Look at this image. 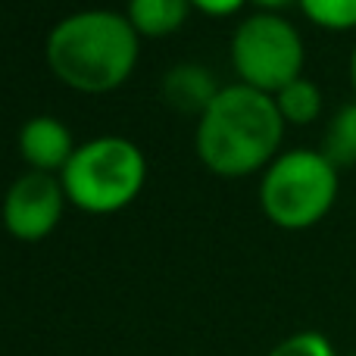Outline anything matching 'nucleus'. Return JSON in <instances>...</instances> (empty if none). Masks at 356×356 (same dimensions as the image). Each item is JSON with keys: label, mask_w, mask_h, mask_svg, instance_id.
Instances as JSON below:
<instances>
[{"label": "nucleus", "mask_w": 356, "mask_h": 356, "mask_svg": "<svg viewBox=\"0 0 356 356\" xmlns=\"http://www.w3.org/2000/svg\"><path fill=\"white\" fill-rule=\"evenodd\" d=\"M284 135L272 94L250 85H225L197 119V156L216 175L241 178L269 166Z\"/></svg>", "instance_id": "nucleus-1"}, {"label": "nucleus", "mask_w": 356, "mask_h": 356, "mask_svg": "<svg viewBox=\"0 0 356 356\" xmlns=\"http://www.w3.org/2000/svg\"><path fill=\"white\" fill-rule=\"evenodd\" d=\"M138 31L116 10H81L60 19L47 38V63L63 85L106 94L131 75L141 54Z\"/></svg>", "instance_id": "nucleus-2"}, {"label": "nucleus", "mask_w": 356, "mask_h": 356, "mask_svg": "<svg viewBox=\"0 0 356 356\" xmlns=\"http://www.w3.org/2000/svg\"><path fill=\"white\" fill-rule=\"evenodd\" d=\"M66 200L85 213H116L141 194L147 160L129 138L100 135L79 144L60 172Z\"/></svg>", "instance_id": "nucleus-3"}, {"label": "nucleus", "mask_w": 356, "mask_h": 356, "mask_svg": "<svg viewBox=\"0 0 356 356\" xmlns=\"http://www.w3.org/2000/svg\"><path fill=\"white\" fill-rule=\"evenodd\" d=\"M338 197V166L322 150L275 156L259 181V207L272 225L303 232L328 216Z\"/></svg>", "instance_id": "nucleus-4"}, {"label": "nucleus", "mask_w": 356, "mask_h": 356, "mask_svg": "<svg viewBox=\"0 0 356 356\" xmlns=\"http://www.w3.org/2000/svg\"><path fill=\"white\" fill-rule=\"evenodd\" d=\"M232 66L241 85H250L263 94H278L284 85L300 79V31L275 13L247 16L232 38Z\"/></svg>", "instance_id": "nucleus-5"}, {"label": "nucleus", "mask_w": 356, "mask_h": 356, "mask_svg": "<svg viewBox=\"0 0 356 356\" xmlns=\"http://www.w3.org/2000/svg\"><path fill=\"white\" fill-rule=\"evenodd\" d=\"M66 191L63 181L50 172H25L6 188L3 225L19 241H41L60 225Z\"/></svg>", "instance_id": "nucleus-6"}, {"label": "nucleus", "mask_w": 356, "mask_h": 356, "mask_svg": "<svg viewBox=\"0 0 356 356\" xmlns=\"http://www.w3.org/2000/svg\"><path fill=\"white\" fill-rule=\"evenodd\" d=\"M75 147L72 131L54 116H31L19 129V154L35 172H63Z\"/></svg>", "instance_id": "nucleus-7"}, {"label": "nucleus", "mask_w": 356, "mask_h": 356, "mask_svg": "<svg viewBox=\"0 0 356 356\" xmlns=\"http://www.w3.org/2000/svg\"><path fill=\"white\" fill-rule=\"evenodd\" d=\"M163 94H166V100L175 110L203 113L213 104L216 94H219V88H216L213 75L203 66H197V63H181V66H175L172 72L163 79Z\"/></svg>", "instance_id": "nucleus-8"}, {"label": "nucleus", "mask_w": 356, "mask_h": 356, "mask_svg": "<svg viewBox=\"0 0 356 356\" xmlns=\"http://www.w3.org/2000/svg\"><path fill=\"white\" fill-rule=\"evenodd\" d=\"M191 13V0H129V22L138 35L163 38L169 31L181 29Z\"/></svg>", "instance_id": "nucleus-9"}, {"label": "nucleus", "mask_w": 356, "mask_h": 356, "mask_svg": "<svg viewBox=\"0 0 356 356\" xmlns=\"http://www.w3.org/2000/svg\"><path fill=\"white\" fill-rule=\"evenodd\" d=\"M275 97V106L278 113H282L284 122L291 125H309L313 119H319L322 113V91L313 85L309 79H294L291 85H284L278 94H272Z\"/></svg>", "instance_id": "nucleus-10"}, {"label": "nucleus", "mask_w": 356, "mask_h": 356, "mask_svg": "<svg viewBox=\"0 0 356 356\" xmlns=\"http://www.w3.org/2000/svg\"><path fill=\"white\" fill-rule=\"evenodd\" d=\"M322 154L338 169L356 163V104L344 106V110L332 119V125H328V131H325V150H322Z\"/></svg>", "instance_id": "nucleus-11"}, {"label": "nucleus", "mask_w": 356, "mask_h": 356, "mask_svg": "<svg viewBox=\"0 0 356 356\" xmlns=\"http://www.w3.org/2000/svg\"><path fill=\"white\" fill-rule=\"evenodd\" d=\"M309 22L332 31L356 29V0H297Z\"/></svg>", "instance_id": "nucleus-12"}, {"label": "nucleus", "mask_w": 356, "mask_h": 356, "mask_svg": "<svg viewBox=\"0 0 356 356\" xmlns=\"http://www.w3.org/2000/svg\"><path fill=\"white\" fill-rule=\"evenodd\" d=\"M269 356H338L332 347V341L319 332H297L291 338H284L282 344L272 347Z\"/></svg>", "instance_id": "nucleus-13"}, {"label": "nucleus", "mask_w": 356, "mask_h": 356, "mask_svg": "<svg viewBox=\"0 0 356 356\" xmlns=\"http://www.w3.org/2000/svg\"><path fill=\"white\" fill-rule=\"evenodd\" d=\"M191 6H197L207 16H228V13H238L244 6V0H191Z\"/></svg>", "instance_id": "nucleus-14"}, {"label": "nucleus", "mask_w": 356, "mask_h": 356, "mask_svg": "<svg viewBox=\"0 0 356 356\" xmlns=\"http://www.w3.org/2000/svg\"><path fill=\"white\" fill-rule=\"evenodd\" d=\"M259 6H269V10H275V6H288L291 0H257Z\"/></svg>", "instance_id": "nucleus-15"}, {"label": "nucleus", "mask_w": 356, "mask_h": 356, "mask_svg": "<svg viewBox=\"0 0 356 356\" xmlns=\"http://www.w3.org/2000/svg\"><path fill=\"white\" fill-rule=\"evenodd\" d=\"M350 79H353V91H356V50H353V60H350Z\"/></svg>", "instance_id": "nucleus-16"}, {"label": "nucleus", "mask_w": 356, "mask_h": 356, "mask_svg": "<svg viewBox=\"0 0 356 356\" xmlns=\"http://www.w3.org/2000/svg\"><path fill=\"white\" fill-rule=\"evenodd\" d=\"M350 356H356V353H350Z\"/></svg>", "instance_id": "nucleus-17"}]
</instances>
